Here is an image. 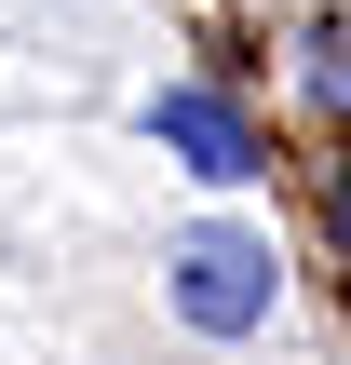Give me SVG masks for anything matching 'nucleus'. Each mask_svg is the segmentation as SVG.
<instances>
[{
	"label": "nucleus",
	"instance_id": "20e7f679",
	"mask_svg": "<svg viewBox=\"0 0 351 365\" xmlns=\"http://www.w3.org/2000/svg\"><path fill=\"white\" fill-rule=\"evenodd\" d=\"M338 257H351V190H338Z\"/></svg>",
	"mask_w": 351,
	"mask_h": 365
},
{
	"label": "nucleus",
	"instance_id": "f03ea898",
	"mask_svg": "<svg viewBox=\"0 0 351 365\" xmlns=\"http://www.w3.org/2000/svg\"><path fill=\"white\" fill-rule=\"evenodd\" d=\"M149 135H162V149H176V163H189L203 190H243V176H271L257 122H243V108H230L216 81H162V95H149Z\"/></svg>",
	"mask_w": 351,
	"mask_h": 365
},
{
	"label": "nucleus",
	"instance_id": "f257e3e1",
	"mask_svg": "<svg viewBox=\"0 0 351 365\" xmlns=\"http://www.w3.org/2000/svg\"><path fill=\"white\" fill-rule=\"evenodd\" d=\"M162 298H176V325H189V339H257V325H271V298H284V257H271V230L203 217V230H176Z\"/></svg>",
	"mask_w": 351,
	"mask_h": 365
},
{
	"label": "nucleus",
	"instance_id": "7ed1b4c3",
	"mask_svg": "<svg viewBox=\"0 0 351 365\" xmlns=\"http://www.w3.org/2000/svg\"><path fill=\"white\" fill-rule=\"evenodd\" d=\"M311 95L351 122V27H311Z\"/></svg>",
	"mask_w": 351,
	"mask_h": 365
}]
</instances>
